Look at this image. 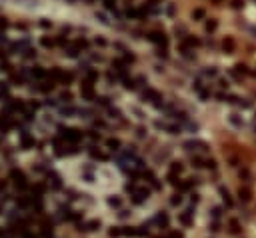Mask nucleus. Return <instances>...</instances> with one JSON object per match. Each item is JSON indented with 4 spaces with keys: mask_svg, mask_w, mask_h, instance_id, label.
I'll list each match as a JSON object with an SVG mask.
<instances>
[{
    "mask_svg": "<svg viewBox=\"0 0 256 238\" xmlns=\"http://www.w3.org/2000/svg\"><path fill=\"white\" fill-rule=\"evenodd\" d=\"M148 38H150L152 42H156V44H160V46H166V42H168V40H166V34H164V32H152Z\"/></svg>",
    "mask_w": 256,
    "mask_h": 238,
    "instance_id": "1",
    "label": "nucleus"
},
{
    "mask_svg": "<svg viewBox=\"0 0 256 238\" xmlns=\"http://www.w3.org/2000/svg\"><path fill=\"white\" fill-rule=\"evenodd\" d=\"M222 48H224V52L232 54V52H234V48H236V44H234V38L226 36V38H224V42H222Z\"/></svg>",
    "mask_w": 256,
    "mask_h": 238,
    "instance_id": "2",
    "label": "nucleus"
},
{
    "mask_svg": "<svg viewBox=\"0 0 256 238\" xmlns=\"http://www.w3.org/2000/svg\"><path fill=\"white\" fill-rule=\"evenodd\" d=\"M80 92H82L84 98L90 100L92 96H94V90H92V82H82V90H80Z\"/></svg>",
    "mask_w": 256,
    "mask_h": 238,
    "instance_id": "3",
    "label": "nucleus"
},
{
    "mask_svg": "<svg viewBox=\"0 0 256 238\" xmlns=\"http://www.w3.org/2000/svg\"><path fill=\"white\" fill-rule=\"evenodd\" d=\"M144 100H150V102H156V100H160V94L156 90H150V88H148V90H144Z\"/></svg>",
    "mask_w": 256,
    "mask_h": 238,
    "instance_id": "4",
    "label": "nucleus"
},
{
    "mask_svg": "<svg viewBox=\"0 0 256 238\" xmlns=\"http://www.w3.org/2000/svg\"><path fill=\"white\" fill-rule=\"evenodd\" d=\"M188 150H206V144L204 142H186L184 144Z\"/></svg>",
    "mask_w": 256,
    "mask_h": 238,
    "instance_id": "5",
    "label": "nucleus"
},
{
    "mask_svg": "<svg viewBox=\"0 0 256 238\" xmlns=\"http://www.w3.org/2000/svg\"><path fill=\"white\" fill-rule=\"evenodd\" d=\"M238 196H240V200L248 202L250 198H252V192H250L248 188H242V186H240V190H238Z\"/></svg>",
    "mask_w": 256,
    "mask_h": 238,
    "instance_id": "6",
    "label": "nucleus"
},
{
    "mask_svg": "<svg viewBox=\"0 0 256 238\" xmlns=\"http://www.w3.org/2000/svg\"><path fill=\"white\" fill-rule=\"evenodd\" d=\"M228 120H230V124H232V126H236V128H242V124H244V122H242L240 118H238V114H230V118H228Z\"/></svg>",
    "mask_w": 256,
    "mask_h": 238,
    "instance_id": "7",
    "label": "nucleus"
},
{
    "mask_svg": "<svg viewBox=\"0 0 256 238\" xmlns=\"http://www.w3.org/2000/svg\"><path fill=\"white\" fill-rule=\"evenodd\" d=\"M216 26H218V22H216V20H208V22H206V30L208 32H214Z\"/></svg>",
    "mask_w": 256,
    "mask_h": 238,
    "instance_id": "8",
    "label": "nucleus"
},
{
    "mask_svg": "<svg viewBox=\"0 0 256 238\" xmlns=\"http://www.w3.org/2000/svg\"><path fill=\"white\" fill-rule=\"evenodd\" d=\"M220 192H222V198H224V202L226 204H228V206H232V200H230V194L228 192H226V190L222 188V190H220Z\"/></svg>",
    "mask_w": 256,
    "mask_h": 238,
    "instance_id": "9",
    "label": "nucleus"
},
{
    "mask_svg": "<svg viewBox=\"0 0 256 238\" xmlns=\"http://www.w3.org/2000/svg\"><path fill=\"white\" fill-rule=\"evenodd\" d=\"M192 16H194V18H204V10H202V8H196V10L194 12H192Z\"/></svg>",
    "mask_w": 256,
    "mask_h": 238,
    "instance_id": "10",
    "label": "nucleus"
},
{
    "mask_svg": "<svg viewBox=\"0 0 256 238\" xmlns=\"http://www.w3.org/2000/svg\"><path fill=\"white\" fill-rule=\"evenodd\" d=\"M106 8H110V10H114V6H116V0H104Z\"/></svg>",
    "mask_w": 256,
    "mask_h": 238,
    "instance_id": "11",
    "label": "nucleus"
},
{
    "mask_svg": "<svg viewBox=\"0 0 256 238\" xmlns=\"http://www.w3.org/2000/svg\"><path fill=\"white\" fill-rule=\"evenodd\" d=\"M230 2H232L234 8H242V6H244V0H230Z\"/></svg>",
    "mask_w": 256,
    "mask_h": 238,
    "instance_id": "12",
    "label": "nucleus"
},
{
    "mask_svg": "<svg viewBox=\"0 0 256 238\" xmlns=\"http://www.w3.org/2000/svg\"><path fill=\"white\" fill-rule=\"evenodd\" d=\"M186 44H190V46H198L200 42L196 40V38H186Z\"/></svg>",
    "mask_w": 256,
    "mask_h": 238,
    "instance_id": "13",
    "label": "nucleus"
},
{
    "mask_svg": "<svg viewBox=\"0 0 256 238\" xmlns=\"http://www.w3.org/2000/svg\"><path fill=\"white\" fill-rule=\"evenodd\" d=\"M42 44H44V46H52V44H54V42H52V40H50V38H42Z\"/></svg>",
    "mask_w": 256,
    "mask_h": 238,
    "instance_id": "14",
    "label": "nucleus"
},
{
    "mask_svg": "<svg viewBox=\"0 0 256 238\" xmlns=\"http://www.w3.org/2000/svg\"><path fill=\"white\" fill-rule=\"evenodd\" d=\"M236 72H248V70H246L244 64H236Z\"/></svg>",
    "mask_w": 256,
    "mask_h": 238,
    "instance_id": "15",
    "label": "nucleus"
},
{
    "mask_svg": "<svg viewBox=\"0 0 256 238\" xmlns=\"http://www.w3.org/2000/svg\"><path fill=\"white\" fill-rule=\"evenodd\" d=\"M118 144H120V142H118V140H108V146H110V148H116Z\"/></svg>",
    "mask_w": 256,
    "mask_h": 238,
    "instance_id": "16",
    "label": "nucleus"
},
{
    "mask_svg": "<svg viewBox=\"0 0 256 238\" xmlns=\"http://www.w3.org/2000/svg\"><path fill=\"white\" fill-rule=\"evenodd\" d=\"M0 28H6V20L4 18H0Z\"/></svg>",
    "mask_w": 256,
    "mask_h": 238,
    "instance_id": "17",
    "label": "nucleus"
},
{
    "mask_svg": "<svg viewBox=\"0 0 256 238\" xmlns=\"http://www.w3.org/2000/svg\"><path fill=\"white\" fill-rule=\"evenodd\" d=\"M214 2H220V0H214Z\"/></svg>",
    "mask_w": 256,
    "mask_h": 238,
    "instance_id": "18",
    "label": "nucleus"
}]
</instances>
